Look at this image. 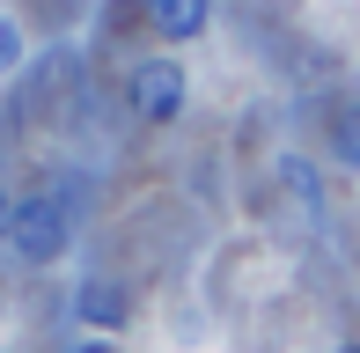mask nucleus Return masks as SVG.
Listing matches in <instances>:
<instances>
[{"instance_id":"1","label":"nucleus","mask_w":360,"mask_h":353,"mask_svg":"<svg viewBox=\"0 0 360 353\" xmlns=\"http://www.w3.org/2000/svg\"><path fill=\"white\" fill-rule=\"evenodd\" d=\"M74 243V221L59 199H15V229H8V250L22 265H52L59 250Z\"/></svg>"},{"instance_id":"2","label":"nucleus","mask_w":360,"mask_h":353,"mask_svg":"<svg viewBox=\"0 0 360 353\" xmlns=\"http://www.w3.org/2000/svg\"><path fill=\"white\" fill-rule=\"evenodd\" d=\"M184 67L176 59H140L133 67V82H125V103H133V118H147V125H169L176 110H184Z\"/></svg>"},{"instance_id":"3","label":"nucleus","mask_w":360,"mask_h":353,"mask_svg":"<svg viewBox=\"0 0 360 353\" xmlns=\"http://www.w3.org/2000/svg\"><path fill=\"white\" fill-rule=\"evenodd\" d=\"M125 316H133V295H125L118 280H81V287H74V324H89V331H118Z\"/></svg>"},{"instance_id":"4","label":"nucleus","mask_w":360,"mask_h":353,"mask_svg":"<svg viewBox=\"0 0 360 353\" xmlns=\"http://www.w3.org/2000/svg\"><path fill=\"white\" fill-rule=\"evenodd\" d=\"M206 23H214V0H147V30L169 37V44L206 37Z\"/></svg>"},{"instance_id":"5","label":"nucleus","mask_w":360,"mask_h":353,"mask_svg":"<svg viewBox=\"0 0 360 353\" xmlns=\"http://www.w3.org/2000/svg\"><path fill=\"white\" fill-rule=\"evenodd\" d=\"M331 162L360 169V103H346V110L331 118Z\"/></svg>"},{"instance_id":"6","label":"nucleus","mask_w":360,"mask_h":353,"mask_svg":"<svg viewBox=\"0 0 360 353\" xmlns=\"http://www.w3.org/2000/svg\"><path fill=\"white\" fill-rule=\"evenodd\" d=\"M280 184H287V191H302L309 206H323V191H316V169H309V162H294V155L280 162Z\"/></svg>"},{"instance_id":"7","label":"nucleus","mask_w":360,"mask_h":353,"mask_svg":"<svg viewBox=\"0 0 360 353\" xmlns=\"http://www.w3.org/2000/svg\"><path fill=\"white\" fill-rule=\"evenodd\" d=\"M15 59H22V30H15V23H0V74H8Z\"/></svg>"},{"instance_id":"8","label":"nucleus","mask_w":360,"mask_h":353,"mask_svg":"<svg viewBox=\"0 0 360 353\" xmlns=\"http://www.w3.org/2000/svg\"><path fill=\"white\" fill-rule=\"evenodd\" d=\"M8 229H15V199L0 191V243H8Z\"/></svg>"},{"instance_id":"9","label":"nucleus","mask_w":360,"mask_h":353,"mask_svg":"<svg viewBox=\"0 0 360 353\" xmlns=\"http://www.w3.org/2000/svg\"><path fill=\"white\" fill-rule=\"evenodd\" d=\"M74 353H118V346H110V339H81Z\"/></svg>"},{"instance_id":"10","label":"nucleus","mask_w":360,"mask_h":353,"mask_svg":"<svg viewBox=\"0 0 360 353\" xmlns=\"http://www.w3.org/2000/svg\"><path fill=\"white\" fill-rule=\"evenodd\" d=\"M338 353H360V346H353V339H346V346H338Z\"/></svg>"}]
</instances>
